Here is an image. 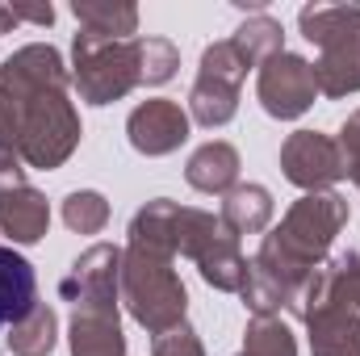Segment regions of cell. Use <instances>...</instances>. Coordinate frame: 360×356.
Returning a JSON list of instances; mask_svg holds the SVG:
<instances>
[{
	"label": "cell",
	"mask_w": 360,
	"mask_h": 356,
	"mask_svg": "<svg viewBox=\"0 0 360 356\" xmlns=\"http://www.w3.org/2000/svg\"><path fill=\"white\" fill-rule=\"evenodd\" d=\"M239 89H243V84L197 68V80H193V89H188V117H193L197 126H205V130L226 126V122L239 113Z\"/></svg>",
	"instance_id": "obj_18"
},
{
	"label": "cell",
	"mask_w": 360,
	"mask_h": 356,
	"mask_svg": "<svg viewBox=\"0 0 360 356\" xmlns=\"http://www.w3.org/2000/svg\"><path fill=\"white\" fill-rule=\"evenodd\" d=\"M231 42H235V51H239L252 68H260V63H269V59H276V55L285 51V30H281V21L269 17V13H252V17L231 34Z\"/></svg>",
	"instance_id": "obj_20"
},
{
	"label": "cell",
	"mask_w": 360,
	"mask_h": 356,
	"mask_svg": "<svg viewBox=\"0 0 360 356\" xmlns=\"http://www.w3.org/2000/svg\"><path fill=\"white\" fill-rule=\"evenodd\" d=\"M302 38L319 46L314 84L319 96H352L360 92V4H306L297 13Z\"/></svg>",
	"instance_id": "obj_3"
},
{
	"label": "cell",
	"mask_w": 360,
	"mask_h": 356,
	"mask_svg": "<svg viewBox=\"0 0 360 356\" xmlns=\"http://www.w3.org/2000/svg\"><path fill=\"white\" fill-rule=\"evenodd\" d=\"M21 109L0 89V180H21Z\"/></svg>",
	"instance_id": "obj_24"
},
{
	"label": "cell",
	"mask_w": 360,
	"mask_h": 356,
	"mask_svg": "<svg viewBox=\"0 0 360 356\" xmlns=\"http://www.w3.org/2000/svg\"><path fill=\"white\" fill-rule=\"evenodd\" d=\"M59 298L72 306H117L122 302V248L92 243L84 248L68 276L59 281Z\"/></svg>",
	"instance_id": "obj_9"
},
{
	"label": "cell",
	"mask_w": 360,
	"mask_h": 356,
	"mask_svg": "<svg viewBox=\"0 0 360 356\" xmlns=\"http://www.w3.org/2000/svg\"><path fill=\"white\" fill-rule=\"evenodd\" d=\"M80 30L105 38H139V8L134 4H109V0H76L72 4Z\"/></svg>",
	"instance_id": "obj_21"
},
{
	"label": "cell",
	"mask_w": 360,
	"mask_h": 356,
	"mask_svg": "<svg viewBox=\"0 0 360 356\" xmlns=\"http://www.w3.org/2000/svg\"><path fill=\"white\" fill-rule=\"evenodd\" d=\"M122 306L151 336L180 327L188 314V289L176 272V256L126 243L122 248Z\"/></svg>",
	"instance_id": "obj_2"
},
{
	"label": "cell",
	"mask_w": 360,
	"mask_h": 356,
	"mask_svg": "<svg viewBox=\"0 0 360 356\" xmlns=\"http://www.w3.org/2000/svg\"><path fill=\"white\" fill-rule=\"evenodd\" d=\"M17 21H30V25H51L55 21V8L51 4H34V8H13Z\"/></svg>",
	"instance_id": "obj_28"
},
{
	"label": "cell",
	"mask_w": 360,
	"mask_h": 356,
	"mask_svg": "<svg viewBox=\"0 0 360 356\" xmlns=\"http://www.w3.org/2000/svg\"><path fill=\"white\" fill-rule=\"evenodd\" d=\"M256 96H260L264 113L276 117V122H293V117H302V113L314 105V96H319L310 59H302V55H293V51H281L276 59L260 63Z\"/></svg>",
	"instance_id": "obj_7"
},
{
	"label": "cell",
	"mask_w": 360,
	"mask_h": 356,
	"mask_svg": "<svg viewBox=\"0 0 360 356\" xmlns=\"http://www.w3.org/2000/svg\"><path fill=\"white\" fill-rule=\"evenodd\" d=\"M348 218L352 210L344 193H302L260 239V252L248 260V281L239 289L243 306L252 314H297L306 281L327 265V252L335 235L348 227Z\"/></svg>",
	"instance_id": "obj_1"
},
{
	"label": "cell",
	"mask_w": 360,
	"mask_h": 356,
	"mask_svg": "<svg viewBox=\"0 0 360 356\" xmlns=\"http://www.w3.org/2000/svg\"><path fill=\"white\" fill-rule=\"evenodd\" d=\"M335 143H340V155H344V172H348V180L360 189V109H352V113L344 117Z\"/></svg>",
	"instance_id": "obj_27"
},
{
	"label": "cell",
	"mask_w": 360,
	"mask_h": 356,
	"mask_svg": "<svg viewBox=\"0 0 360 356\" xmlns=\"http://www.w3.org/2000/svg\"><path fill=\"white\" fill-rule=\"evenodd\" d=\"M243 356H297V340L281 314H252L243 331Z\"/></svg>",
	"instance_id": "obj_22"
},
{
	"label": "cell",
	"mask_w": 360,
	"mask_h": 356,
	"mask_svg": "<svg viewBox=\"0 0 360 356\" xmlns=\"http://www.w3.org/2000/svg\"><path fill=\"white\" fill-rule=\"evenodd\" d=\"M55 340H59V314L55 306L38 302L21 323L8 327V352L13 356H51L55 352Z\"/></svg>",
	"instance_id": "obj_19"
},
{
	"label": "cell",
	"mask_w": 360,
	"mask_h": 356,
	"mask_svg": "<svg viewBox=\"0 0 360 356\" xmlns=\"http://www.w3.org/2000/svg\"><path fill=\"white\" fill-rule=\"evenodd\" d=\"M63 222L76 235H101L109 227V201L96 189H76L63 197Z\"/></svg>",
	"instance_id": "obj_23"
},
{
	"label": "cell",
	"mask_w": 360,
	"mask_h": 356,
	"mask_svg": "<svg viewBox=\"0 0 360 356\" xmlns=\"http://www.w3.org/2000/svg\"><path fill=\"white\" fill-rule=\"evenodd\" d=\"M272 214H276V201H272V193L264 184H235L226 197H222V210H218V218H222V227L235 235V239H243V235H264L272 227Z\"/></svg>",
	"instance_id": "obj_17"
},
{
	"label": "cell",
	"mask_w": 360,
	"mask_h": 356,
	"mask_svg": "<svg viewBox=\"0 0 360 356\" xmlns=\"http://www.w3.org/2000/svg\"><path fill=\"white\" fill-rule=\"evenodd\" d=\"M68 84H72V72L51 42H30L0 63V89L13 101L38 96V92H68Z\"/></svg>",
	"instance_id": "obj_10"
},
{
	"label": "cell",
	"mask_w": 360,
	"mask_h": 356,
	"mask_svg": "<svg viewBox=\"0 0 360 356\" xmlns=\"http://www.w3.org/2000/svg\"><path fill=\"white\" fill-rule=\"evenodd\" d=\"M17 109H21V164L42 168V172L63 168L84 134L72 96L38 92V96H21Z\"/></svg>",
	"instance_id": "obj_5"
},
{
	"label": "cell",
	"mask_w": 360,
	"mask_h": 356,
	"mask_svg": "<svg viewBox=\"0 0 360 356\" xmlns=\"http://www.w3.org/2000/svg\"><path fill=\"white\" fill-rule=\"evenodd\" d=\"M38 306V276H34V265L4 248L0 243V327H13L21 323L30 310Z\"/></svg>",
	"instance_id": "obj_15"
},
{
	"label": "cell",
	"mask_w": 360,
	"mask_h": 356,
	"mask_svg": "<svg viewBox=\"0 0 360 356\" xmlns=\"http://www.w3.org/2000/svg\"><path fill=\"white\" fill-rule=\"evenodd\" d=\"M68 348L72 356H126L117 306H72Z\"/></svg>",
	"instance_id": "obj_13"
},
{
	"label": "cell",
	"mask_w": 360,
	"mask_h": 356,
	"mask_svg": "<svg viewBox=\"0 0 360 356\" xmlns=\"http://www.w3.org/2000/svg\"><path fill=\"white\" fill-rule=\"evenodd\" d=\"M193 265L201 272V281H205L210 289H218V293H239L243 281H248V256L239 252V239H235L226 227L193 256Z\"/></svg>",
	"instance_id": "obj_16"
},
{
	"label": "cell",
	"mask_w": 360,
	"mask_h": 356,
	"mask_svg": "<svg viewBox=\"0 0 360 356\" xmlns=\"http://www.w3.org/2000/svg\"><path fill=\"white\" fill-rule=\"evenodd\" d=\"M297 319H348L360 323V252H340L319 268L306 289H302V306Z\"/></svg>",
	"instance_id": "obj_6"
},
{
	"label": "cell",
	"mask_w": 360,
	"mask_h": 356,
	"mask_svg": "<svg viewBox=\"0 0 360 356\" xmlns=\"http://www.w3.org/2000/svg\"><path fill=\"white\" fill-rule=\"evenodd\" d=\"M239 168H243L239 151H235L231 143H222V139H210V143H201V147L188 155V164H184V180H188L197 193L226 197V193L239 184Z\"/></svg>",
	"instance_id": "obj_14"
},
{
	"label": "cell",
	"mask_w": 360,
	"mask_h": 356,
	"mask_svg": "<svg viewBox=\"0 0 360 356\" xmlns=\"http://www.w3.org/2000/svg\"><path fill=\"white\" fill-rule=\"evenodd\" d=\"M151 356H205V348H201V336L188 323H180L164 336H151Z\"/></svg>",
	"instance_id": "obj_26"
},
{
	"label": "cell",
	"mask_w": 360,
	"mask_h": 356,
	"mask_svg": "<svg viewBox=\"0 0 360 356\" xmlns=\"http://www.w3.org/2000/svg\"><path fill=\"white\" fill-rule=\"evenodd\" d=\"M72 80L80 101L113 105L143 84V51L139 38H105L80 30L72 38Z\"/></svg>",
	"instance_id": "obj_4"
},
{
	"label": "cell",
	"mask_w": 360,
	"mask_h": 356,
	"mask_svg": "<svg viewBox=\"0 0 360 356\" xmlns=\"http://www.w3.org/2000/svg\"><path fill=\"white\" fill-rule=\"evenodd\" d=\"M188 126H193L188 109H180L176 101H168V96H151V101L134 105L130 117H126L130 147L139 155H151V160L180 151V143L188 139Z\"/></svg>",
	"instance_id": "obj_11"
},
{
	"label": "cell",
	"mask_w": 360,
	"mask_h": 356,
	"mask_svg": "<svg viewBox=\"0 0 360 356\" xmlns=\"http://www.w3.org/2000/svg\"><path fill=\"white\" fill-rule=\"evenodd\" d=\"M139 51H143V84L147 89H160L176 76L180 51L172 38H139Z\"/></svg>",
	"instance_id": "obj_25"
},
{
	"label": "cell",
	"mask_w": 360,
	"mask_h": 356,
	"mask_svg": "<svg viewBox=\"0 0 360 356\" xmlns=\"http://www.w3.org/2000/svg\"><path fill=\"white\" fill-rule=\"evenodd\" d=\"M0 231L21 248L42 243L51 231V205L25 177L0 180Z\"/></svg>",
	"instance_id": "obj_12"
},
{
	"label": "cell",
	"mask_w": 360,
	"mask_h": 356,
	"mask_svg": "<svg viewBox=\"0 0 360 356\" xmlns=\"http://www.w3.org/2000/svg\"><path fill=\"white\" fill-rule=\"evenodd\" d=\"M281 172L302 193H327L335 180H344V155L331 134L319 130H293L281 143Z\"/></svg>",
	"instance_id": "obj_8"
}]
</instances>
